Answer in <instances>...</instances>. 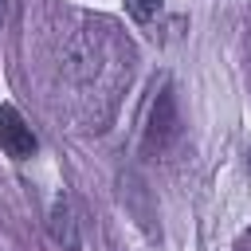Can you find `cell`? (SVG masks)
<instances>
[{"label":"cell","mask_w":251,"mask_h":251,"mask_svg":"<svg viewBox=\"0 0 251 251\" xmlns=\"http://www.w3.org/2000/svg\"><path fill=\"white\" fill-rule=\"evenodd\" d=\"M126 4V12L137 20V24H149V20H157V12H161V0H122Z\"/></svg>","instance_id":"obj_4"},{"label":"cell","mask_w":251,"mask_h":251,"mask_svg":"<svg viewBox=\"0 0 251 251\" xmlns=\"http://www.w3.org/2000/svg\"><path fill=\"white\" fill-rule=\"evenodd\" d=\"M176 137H180V110H176V94H173V86H161V90H157V98H153V106H149L141 145H145V153H149V157H161Z\"/></svg>","instance_id":"obj_1"},{"label":"cell","mask_w":251,"mask_h":251,"mask_svg":"<svg viewBox=\"0 0 251 251\" xmlns=\"http://www.w3.org/2000/svg\"><path fill=\"white\" fill-rule=\"evenodd\" d=\"M51 235L67 251L78 247V224H75V212H71V200L67 196H55V204H51Z\"/></svg>","instance_id":"obj_3"},{"label":"cell","mask_w":251,"mask_h":251,"mask_svg":"<svg viewBox=\"0 0 251 251\" xmlns=\"http://www.w3.org/2000/svg\"><path fill=\"white\" fill-rule=\"evenodd\" d=\"M0 149L12 157V161H27L31 153H35V133H31V126L20 118V110L16 106H8V102H0Z\"/></svg>","instance_id":"obj_2"}]
</instances>
